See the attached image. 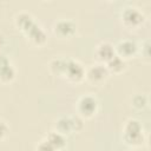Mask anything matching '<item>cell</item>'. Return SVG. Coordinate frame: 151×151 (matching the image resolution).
<instances>
[{"instance_id":"15","label":"cell","mask_w":151,"mask_h":151,"mask_svg":"<svg viewBox=\"0 0 151 151\" xmlns=\"http://www.w3.org/2000/svg\"><path fill=\"white\" fill-rule=\"evenodd\" d=\"M54 131H57V132H59L64 136L71 133L72 132V126H71L70 117H65V116L59 117L55 122V130Z\"/></svg>"},{"instance_id":"9","label":"cell","mask_w":151,"mask_h":151,"mask_svg":"<svg viewBox=\"0 0 151 151\" xmlns=\"http://www.w3.org/2000/svg\"><path fill=\"white\" fill-rule=\"evenodd\" d=\"M15 78V70L12 66L9 59L0 53V80L2 83H11Z\"/></svg>"},{"instance_id":"10","label":"cell","mask_w":151,"mask_h":151,"mask_svg":"<svg viewBox=\"0 0 151 151\" xmlns=\"http://www.w3.org/2000/svg\"><path fill=\"white\" fill-rule=\"evenodd\" d=\"M116 55L114 46L111 45L110 42H101L97 46L96 48V57L99 61L106 64L109 60H111Z\"/></svg>"},{"instance_id":"1","label":"cell","mask_w":151,"mask_h":151,"mask_svg":"<svg viewBox=\"0 0 151 151\" xmlns=\"http://www.w3.org/2000/svg\"><path fill=\"white\" fill-rule=\"evenodd\" d=\"M123 138L130 146L142 145L144 143V133L140 122L137 119H129L124 125Z\"/></svg>"},{"instance_id":"16","label":"cell","mask_w":151,"mask_h":151,"mask_svg":"<svg viewBox=\"0 0 151 151\" xmlns=\"http://www.w3.org/2000/svg\"><path fill=\"white\" fill-rule=\"evenodd\" d=\"M132 106L137 110H143L147 105V97L144 94H134L131 99Z\"/></svg>"},{"instance_id":"21","label":"cell","mask_w":151,"mask_h":151,"mask_svg":"<svg viewBox=\"0 0 151 151\" xmlns=\"http://www.w3.org/2000/svg\"><path fill=\"white\" fill-rule=\"evenodd\" d=\"M1 40H2V37H0V44H1Z\"/></svg>"},{"instance_id":"20","label":"cell","mask_w":151,"mask_h":151,"mask_svg":"<svg viewBox=\"0 0 151 151\" xmlns=\"http://www.w3.org/2000/svg\"><path fill=\"white\" fill-rule=\"evenodd\" d=\"M143 48H144V57H145V58H149V57H150V54H149V48H150V42H149V41H145V44H144V46H143Z\"/></svg>"},{"instance_id":"7","label":"cell","mask_w":151,"mask_h":151,"mask_svg":"<svg viewBox=\"0 0 151 151\" xmlns=\"http://www.w3.org/2000/svg\"><path fill=\"white\" fill-rule=\"evenodd\" d=\"M114 51H116V54L118 57H120L122 59L125 60V59L134 57L138 53V45L134 41L126 39V40L119 41L114 46Z\"/></svg>"},{"instance_id":"4","label":"cell","mask_w":151,"mask_h":151,"mask_svg":"<svg viewBox=\"0 0 151 151\" xmlns=\"http://www.w3.org/2000/svg\"><path fill=\"white\" fill-rule=\"evenodd\" d=\"M145 20L144 14L134 8V7H126L122 13V21L129 28H137L139 27Z\"/></svg>"},{"instance_id":"18","label":"cell","mask_w":151,"mask_h":151,"mask_svg":"<svg viewBox=\"0 0 151 151\" xmlns=\"http://www.w3.org/2000/svg\"><path fill=\"white\" fill-rule=\"evenodd\" d=\"M35 151H57V150H55L46 139H44V140H41V142L37 145Z\"/></svg>"},{"instance_id":"19","label":"cell","mask_w":151,"mask_h":151,"mask_svg":"<svg viewBox=\"0 0 151 151\" xmlns=\"http://www.w3.org/2000/svg\"><path fill=\"white\" fill-rule=\"evenodd\" d=\"M8 125L5 123V122H2V120H0V140H2L5 137H6V134L8 133Z\"/></svg>"},{"instance_id":"12","label":"cell","mask_w":151,"mask_h":151,"mask_svg":"<svg viewBox=\"0 0 151 151\" xmlns=\"http://www.w3.org/2000/svg\"><path fill=\"white\" fill-rule=\"evenodd\" d=\"M14 22H15V26L24 33L34 22V18L27 12H21L15 17Z\"/></svg>"},{"instance_id":"5","label":"cell","mask_w":151,"mask_h":151,"mask_svg":"<svg viewBox=\"0 0 151 151\" xmlns=\"http://www.w3.org/2000/svg\"><path fill=\"white\" fill-rule=\"evenodd\" d=\"M109 71L105 65L97 64L92 65L87 71H85V78L88 83L93 85H100L109 78Z\"/></svg>"},{"instance_id":"2","label":"cell","mask_w":151,"mask_h":151,"mask_svg":"<svg viewBox=\"0 0 151 151\" xmlns=\"http://www.w3.org/2000/svg\"><path fill=\"white\" fill-rule=\"evenodd\" d=\"M98 110V100L91 96V94H85L83 96L77 104V111L78 116L81 118H91L97 113Z\"/></svg>"},{"instance_id":"3","label":"cell","mask_w":151,"mask_h":151,"mask_svg":"<svg viewBox=\"0 0 151 151\" xmlns=\"http://www.w3.org/2000/svg\"><path fill=\"white\" fill-rule=\"evenodd\" d=\"M64 78H66L71 83H80L85 78V68L83 65L73 59L66 60V67L64 71Z\"/></svg>"},{"instance_id":"6","label":"cell","mask_w":151,"mask_h":151,"mask_svg":"<svg viewBox=\"0 0 151 151\" xmlns=\"http://www.w3.org/2000/svg\"><path fill=\"white\" fill-rule=\"evenodd\" d=\"M77 31L76 24L70 19H59L53 26V32L59 38H71Z\"/></svg>"},{"instance_id":"11","label":"cell","mask_w":151,"mask_h":151,"mask_svg":"<svg viewBox=\"0 0 151 151\" xmlns=\"http://www.w3.org/2000/svg\"><path fill=\"white\" fill-rule=\"evenodd\" d=\"M105 66H106L109 73L119 74V73H122V72L126 68V61L116 54L111 60H109V61L105 64Z\"/></svg>"},{"instance_id":"17","label":"cell","mask_w":151,"mask_h":151,"mask_svg":"<svg viewBox=\"0 0 151 151\" xmlns=\"http://www.w3.org/2000/svg\"><path fill=\"white\" fill-rule=\"evenodd\" d=\"M71 119V126H72V132H78L84 127V123L80 116H70Z\"/></svg>"},{"instance_id":"14","label":"cell","mask_w":151,"mask_h":151,"mask_svg":"<svg viewBox=\"0 0 151 151\" xmlns=\"http://www.w3.org/2000/svg\"><path fill=\"white\" fill-rule=\"evenodd\" d=\"M66 60L67 59H65V58H54V59H52L48 64V67H50L51 72L54 76L63 77L65 67H66Z\"/></svg>"},{"instance_id":"8","label":"cell","mask_w":151,"mask_h":151,"mask_svg":"<svg viewBox=\"0 0 151 151\" xmlns=\"http://www.w3.org/2000/svg\"><path fill=\"white\" fill-rule=\"evenodd\" d=\"M24 34L26 35V38L34 45L37 46H41L46 42L47 40V35L45 33V31L41 28L40 25H38L35 21L24 32Z\"/></svg>"},{"instance_id":"13","label":"cell","mask_w":151,"mask_h":151,"mask_svg":"<svg viewBox=\"0 0 151 151\" xmlns=\"http://www.w3.org/2000/svg\"><path fill=\"white\" fill-rule=\"evenodd\" d=\"M46 140H47V142H48V143H50L57 151L64 149L65 145H66L65 136L61 134V133H59V132H57V131H52V132H50V133L47 134V137H46Z\"/></svg>"}]
</instances>
